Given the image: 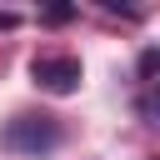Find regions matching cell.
<instances>
[{"label":"cell","instance_id":"cell-2","mask_svg":"<svg viewBox=\"0 0 160 160\" xmlns=\"http://www.w3.org/2000/svg\"><path fill=\"white\" fill-rule=\"evenodd\" d=\"M30 75H35L40 90H50V95H70V90L80 85V60H75V55H40V60L30 65Z\"/></svg>","mask_w":160,"mask_h":160},{"label":"cell","instance_id":"cell-4","mask_svg":"<svg viewBox=\"0 0 160 160\" xmlns=\"http://www.w3.org/2000/svg\"><path fill=\"white\" fill-rule=\"evenodd\" d=\"M15 20H20L15 10H0V25H15Z\"/></svg>","mask_w":160,"mask_h":160},{"label":"cell","instance_id":"cell-3","mask_svg":"<svg viewBox=\"0 0 160 160\" xmlns=\"http://www.w3.org/2000/svg\"><path fill=\"white\" fill-rule=\"evenodd\" d=\"M145 110H150V120L160 125V80H155V90H150V105H145Z\"/></svg>","mask_w":160,"mask_h":160},{"label":"cell","instance_id":"cell-1","mask_svg":"<svg viewBox=\"0 0 160 160\" xmlns=\"http://www.w3.org/2000/svg\"><path fill=\"white\" fill-rule=\"evenodd\" d=\"M0 140H5V150H15V155H45V150L60 145V125H55L50 115H15Z\"/></svg>","mask_w":160,"mask_h":160}]
</instances>
